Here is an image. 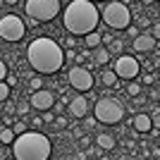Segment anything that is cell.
Returning a JSON list of instances; mask_svg holds the SVG:
<instances>
[{
    "label": "cell",
    "instance_id": "f6af8a7d",
    "mask_svg": "<svg viewBox=\"0 0 160 160\" xmlns=\"http://www.w3.org/2000/svg\"><path fill=\"white\" fill-rule=\"evenodd\" d=\"M158 139H160V129H158Z\"/></svg>",
    "mask_w": 160,
    "mask_h": 160
},
{
    "label": "cell",
    "instance_id": "603a6c76",
    "mask_svg": "<svg viewBox=\"0 0 160 160\" xmlns=\"http://www.w3.org/2000/svg\"><path fill=\"white\" fill-rule=\"evenodd\" d=\"M10 84H7V81H0V100H2V103H5L7 98H10Z\"/></svg>",
    "mask_w": 160,
    "mask_h": 160
},
{
    "label": "cell",
    "instance_id": "60d3db41",
    "mask_svg": "<svg viewBox=\"0 0 160 160\" xmlns=\"http://www.w3.org/2000/svg\"><path fill=\"white\" fill-rule=\"evenodd\" d=\"M151 155H153V158H160V146H153V148H151Z\"/></svg>",
    "mask_w": 160,
    "mask_h": 160
},
{
    "label": "cell",
    "instance_id": "7402d4cb",
    "mask_svg": "<svg viewBox=\"0 0 160 160\" xmlns=\"http://www.w3.org/2000/svg\"><path fill=\"white\" fill-rule=\"evenodd\" d=\"M122 50H124V43H122L120 38H115L112 43H110V53L112 55H122Z\"/></svg>",
    "mask_w": 160,
    "mask_h": 160
},
{
    "label": "cell",
    "instance_id": "9a60e30c",
    "mask_svg": "<svg viewBox=\"0 0 160 160\" xmlns=\"http://www.w3.org/2000/svg\"><path fill=\"white\" fill-rule=\"evenodd\" d=\"M96 146H100L103 151H115V146H117V139H115L112 134H108V132H98L96 134Z\"/></svg>",
    "mask_w": 160,
    "mask_h": 160
},
{
    "label": "cell",
    "instance_id": "8d00e7d4",
    "mask_svg": "<svg viewBox=\"0 0 160 160\" xmlns=\"http://www.w3.org/2000/svg\"><path fill=\"white\" fill-rule=\"evenodd\" d=\"M127 33H129V36H134V38H136V36H139V29H136V27H132V24H129V27H127Z\"/></svg>",
    "mask_w": 160,
    "mask_h": 160
},
{
    "label": "cell",
    "instance_id": "d6a6232c",
    "mask_svg": "<svg viewBox=\"0 0 160 160\" xmlns=\"http://www.w3.org/2000/svg\"><path fill=\"white\" fill-rule=\"evenodd\" d=\"M2 112L14 115V112H17V105H14V103H7V100H5V103H2Z\"/></svg>",
    "mask_w": 160,
    "mask_h": 160
},
{
    "label": "cell",
    "instance_id": "d4e9b609",
    "mask_svg": "<svg viewBox=\"0 0 160 160\" xmlns=\"http://www.w3.org/2000/svg\"><path fill=\"white\" fill-rule=\"evenodd\" d=\"M12 129H14L17 134H24V132L29 129V124H27V120H17V122H12Z\"/></svg>",
    "mask_w": 160,
    "mask_h": 160
},
{
    "label": "cell",
    "instance_id": "e0dca14e",
    "mask_svg": "<svg viewBox=\"0 0 160 160\" xmlns=\"http://www.w3.org/2000/svg\"><path fill=\"white\" fill-rule=\"evenodd\" d=\"M14 139H17V132H14L10 124H2V129H0V141H2V146H12Z\"/></svg>",
    "mask_w": 160,
    "mask_h": 160
},
{
    "label": "cell",
    "instance_id": "74e56055",
    "mask_svg": "<svg viewBox=\"0 0 160 160\" xmlns=\"http://www.w3.org/2000/svg\"><path fill=\"white\" fill-rule=\"evenodd\" d=\"M134 103H136V105H143V103H146V96H143V93L134 96Z\"/></svg>",
    "mask_w": 160,
    "mask_h": 160
},
{
    "label": "cell",
    "instance_id": "f35d334b",
    "mask_svg": "<svg viewBox=\"0 0 160 160\" xmlns=\"http://www.w3.org/2000/svg\"><path fill=\"white\" fill-rule=\"evenodd\" d=\"M153 127H155V129H160V112H155V115H153Z\"/></svg>",
    "mask_w": 160,
    "mask_h": 160
},
{
    "label": "cell",
    "instance_id": "ba28073f",
    "mask_svg": "<svg viewBox=\"0 0 160 160\" xmlns=\"http://www.w3.org/2000/svg\"><path fill=\"white\" fill-rule=\"evenodd\" d=\"M67 81H69V86L74 91H86L88 93L96 84V77L91 74V69L86 65H74L67 69Z\"/></svg>",
    "mask_w": 160,
    "mask_h": 160
},
{
    "label": "cell",
    "instance_id": "d590c367",
    "mask_svg": "<svg viewBox=\"0 0 160 160\" xmlns=\"http://www.w3.org/2000/svg\"><path fill=\"white\" fill-rule=\"evenodd\" d=\"M5 81H7V84H10V86L14 88V86H17V81H19V79H17V74H10V77H7Z\"/></svg>",
    "mask_w": 160,
    "mask_h": 160
},
{
    "label": "cell",
    "instance_id": "7a4b0ae2",
    "mask_svg": "<svg viewBox=\"0 0 160 160\" xmlns=\"http://www.w3.org/2000/svg\"><path fill=\"white\" fill-rule=\"evenodd\" d=\"M100 19H103L100 10L96 7L93 0H72L62 10V24L74 36H86V33L96 31Z\"/></svg>",
    "mask_w": 160,
    "mask_h": 160
},
{
    "label": "cell",
    "instance_id": "4316f807",
    "mask_svg": "<svg viewBox=\"0 0 160 160\" xmlns=\"http://www.w3.org/2000/svg\"><path fill=\"white\" fill-rule=\"evenodd\" d=\"M43 120H46V124H55L58 115L53 112V108H50V110H43Z\"/></svg>",
    "mask_w": 160,
    "mask_h": 160
},
{
    "label": "cell",
    "instance_id": "f546056e",
    "mask_svg": "<svg viewBox=\"0 0 160 160\" xmlns=\"http://www.w3.org/2000/svg\"><path fill=\"white\" fill-rule=\"evenodd\" d=\"M29 124H31L33 129H41L43 124H46V120H43V115H41V117H31V120H29Z\"/></svg>",
    "mask_w": 160,
    "mask_h": 160
},
{
    "label": "cell",
    "instance_id": "484cf974",
    "mask_svg": "<svg viewBox=\"0 0 160 160\" xmlns=\"http://www.w3.org/2000/svg\"><path fill=\"white\" fill-rule=\"evenodd\" d=\"M141 84H143V86H153L155 84V74H151V72L141 74Z\"/></svg>",
    "mask_w": 160,
    "mask_h": 160
},
{
    "label": "cell",
    "instance_id": "44dd1931",
    "mask_svg": "<svg viewBox=\"0 0 160 160\" xmlns=\"http://www.w3.org/2000/svg\"><path fill=\"white\" fill-rule=\"evenodd\" d=\"M91 55V48L84 46V50H77V62L74 65H86V58Z\"/></svg>",
    "mask_w": 160,
    "mask_h": 160
},
{
    "label": "cell",
    "instance_id": "cb8c5ba5",
    "mask_svg": "<svg viewBox=\"0 0 160 160\" xmlns=\"http://www.w3.org/2000/svg\"><path fill=\"white\" fill-rule=\"evenodd\" d=\"M31 100H24V103H19V105H17V115H29L31 112Z\"/></svg>",
    "mask_w": 160,
    "mask_h": 160
},
{
    "label": "cell",
    "instance_id": "5bb4252c",
    "mask_svg": "<svg viewBox=\"0 0 160 160\" xmlns=\"http://www.w3.org/2000/svg\"><path fill=\"white\" fill-rule=\"evenodd\" d=\"M91 58H93V65L96 67H105L108 62H110V58H112V53H110V48L98 46V48L91 50Z\"/></svg>",
    "mask_w": 160,
    "mask_h": 160
},
{
    "label": "cell",
    "instance_id": "3957f363",
    "mask_svg": "<svg viewBox=\"0 0 160 160\" xmlns=\"http://www.w3.org/2000/svg\"><path fill=\"white\" fill-rule=\"evenodd\" d=\"M12 155L17 160H48L53 155V143L41 132H24L17 134L12 143Z\"/></svg>",
    "mask_w": 160,
    "mask_h": 160
},
{
    "label": "cell",
    "instance_id": "7bdbcfd3",
    "mask_svg": "<svg viewBox=\"0 0 160 160\" xmlns=\"http://www.w3.org/2000/svg\"><path fill=\"white\" fill-rule=\"evenodd\" d=\"M7 5H17V0H5Z\"/></svg>",
    "mask_w": 160,
    "mask_h": 160
},
{
    "label": "cell",
    "instance_id": "9c48e42d",
    "mask_svg": "<svg viewBox=\"0 0 160 160\" xmlns=\"http://www.w3.org/2000/svg\"><path fill=\"white\" fill-rule=\"evenodd\" d=\"M112 69L117 72V77L124 79V81H132V79H136L141 74V65H139V60H136L134 55H120V58L115 60Z\"/></svg>",
    "mask_w": 160,
    "mask_h": 160
},
{
    "label": "cell",
    "instance_id": "4dcf8cb0",
    "mask_svg": "<svg viewBox=\"0 0 160 160\" xmlns=\"http://www.w3.org/2000/svg\"><path fill=\"white\" fill-rule=\"evenodd\" d=\"M67 124H69V122H67L65 115H58V120H55V127H58V129H67Z\"/></svg>",
    "mask_w": 160,
    "mask_h": 160
},
{
    "label": "cell",
    "instance_id": "b9f144b4",
    "mask_svg": "<svg viewBox=\"0 0 160 160\" xmlns=\"http://www.w3.org/2000/svg\"><path fill=\"white\" fill-rule=\"evenodd\" d=\"M153 2H160V0H143V5H153Z\"/></svg>",
    "mask_w": 160,
    "mask_h": 160
},
{
    "label": "cell",
    "instance_id": "277c9868",
    "mask_svg": "<svg viewBox=\"0 0 160 160\" xmlns=\"http://www.w3.org/2000/svg\"><path fill=\"white\" fill-rule=\"evenodd\" d=\"M93 115L98 117L100 124H120L122 120H124V105H122L117 98H110V96H105V98H98L93 103Z\"/></svg>",
    "mask_w": 160,
    "mask_h": 160
},
{
    "label": "cell",
    "instance_id": "ee69618b",
    "mask_svg": "<svg viewBox=\"0 0 160 160\" xmlns=\"http://www.w3.org/2000/svg\"><path fill=\"white\" fill-rule=\"evenodd\" d=\"M158 103H160V91H158Z\"/></svg>",
    "mask_w": 160,
    "mask_h": 160
},
{
    "label": "cell",
    "instance_id": "52a82bcc",
    "mask_svg": "<svg viewBox=\"0 0 160 160\" xmlns=\"http://www.w3.org/2000/svg\"><path fill=\"white\" fill-rule=\"evenodd\" d=\"M24 33H27V22L22 17H17L12 12L2 14V19H0V36H2V41L17 43V41L24 38Z\"/></svg>",
    "mask_w": 160,
    "mask_h": 160
},
{
    "label": "cell",
    "instance_id": "5b68a950",
    "mask_svg": "<svg viewBox=\"0 0 160 160\" xmlns=\"http://www.w3.org/2000/svg\"><path fill=\"white\" fill-rule=\"evenodd\" d=\"M100 17L110 29H117V31H127V27L132 24V10H129L124 2L120 0H112L108 2L103 10H100Z\"/></svg>",
    "mask_w": 160,
    "mask_h": 160
},
{
    "label": "cell",
    "instance_id": "2e32d148",
    "mask_svg": "<svg viewBox=\"0 0 160 160\" xmlns=\"http://www.w3.org/2000/svg\"><path fill=\"white\" fill-rule=\"evenodd\" d=\"M100 84H103V86H117V81H120V77H117V72H115V69H108V65L103 67V69H100Z\"/></svg>",
    "mask_w": 160,
    "mask_h": 160
},
{
    "label": "cell",
    "instance_id": "6da1fadb",
    "mask_svg": "<svg viewBox=\"0 0 160 160\" xmlns=\"http://www.w3.org/2000/svg\"><path fill=\"white\" fill-rule=\"evenodd\" d=\"M29 67L38 74H55L65 67V48L50 36H36L27 48Z\"/></svg>",
    "mask_w": 160,
    "mask_h": 160
},
{
    "label": "cell",
    "instance_id": "83f0119b",
    "mask_svg": "<svg viewBox=\"0 0 160 160\" xmlns=\"http://www.w3.org/2000/svg\"><path fill=\"white\" fill-rule=\"evenodd\" d=\"M65 62H69V65L77 62V50H74V48H67L65 50Z\"/></svg>",
    "mask_w": 160,
    "mask_h": 160
},
{
    "label": "cell",
    "instance_id": "7dc6e473",
    "mask_svg": "<svg viewBox=\"0 0 160 160\" xmlns=\"http://www.w3.org/2000/svg\"><path fill=\"white\" fill-rule=\"evenodd\" d=\"M158 72H160V69H158Z\"/></svg>",
    "mask_w": 160,
    "mask_h": 160
},
{
    "label": "cell",
    "instance_id": "1f68e13d",
    "mask_svg": "<svg viewBox=\"0 0 160 160\" xmlns=\"http://www.w3.org/2000/svg\"><path fill=\"white\" fill-rule=\"evenodd\" d=\"M7 77H10V72H7V62L2 60V62H0V81H5Z\"/></svg>",
    "mask_w": 160,
    "mask_h": 160
},
{
    "label": "cell",
    "instance_id": "e575fe53",
    "mask_svg": "<svg viewBox=\"0 0 160 160\" xmlns=\"http://www.w3.org/2000/svg\"><path fill=\"white\" fill-rule=\"evenodd\" d=\"M151 33H153L155 38L160 41V22H155V24H151Z\"/></svg>",
    "mask_w": 160,
    "mask_h": 160
},
{
    "label": "cell",
    "instance_id": "ffe728a7",
    "mask_svg": "<svg viewBox=\"0 0 160 160\" xmlns=\"http://www.w3.org/2000/svg\"><path fill=\"white\" fill-rule=\"evenodd\" d=\"M141 86H143V84H141V81H129V84H127V96H129V98H134V96H139L141 93Z\"/></svg>",
    "mask_w": 160,
    "mask_h": 160
},
{
    "label": "cell",
    "instance_id": "836d02e7",
    "mask_svg": "<svg viewBox=\"0 0 160 160\" xmlns=\"http://www.w3.org/2000/svg\"><path fill=\"white\" fill-rule=\"evenodd\" d=\"M115 41V36L110 31H103V46H110V43H112Z\"/></svg>",
    "mask_w": 160,
    "mask_h": 160
},
{
    "label": "cell",
    "instance_id": "bcb514c9",
    "mask_svg": "<svg viewBox=\"0 0 160 160\" xmlns=\"http://www.w3.org/2000/svg\"><path fill=\"white\" fill-rule=\"evenodd\" d=\"M93 2H100V0H93Z\"/></svg>",
    "mask_w": 160,
    "mask_h": 160
},
{
    "label": "cell",
    "instance_id": "30bf717a",
    "mask_svg": "<svg viewBox=\"0 0 160 160\" xmlns=\"http://www.w3.org/2000/svg\"><path fill=\"white\" fill-rule=\"evenodd\" d=\"M67 112L72 115L74 120H84L86 115L93 112V108L88 105V93L86 96H72L67 103Z\"/></svg>",
    "mask_w": 160,
    "mask_h": 160
},
{
    "label": "cell",
    "instance_id": "d6986e66",
    "mask_svg": "<svg viewBox=\"0 0 160 160\" xmlns=\"http://www.w3.org/2000/svg\"><path fill=\"white\" fill-rule=\"evenodd\" d=\"M38 88H43V74H31L29 77V93H33V91H38Z\"/></svg>",
    "mask_w": 160,
    "mask_h": 160
},
{
    "label": "cell",
    "instance_id": "ac0fdd59",
    "mask_svg": "<svg viewBox=\"0 0 160 160\" xmlns=\"http://www.w3.org/2000/svg\"><path fill=\"white\" fill-rule=\"evenodd\" d=\"M84 46L91 48V50H93V48H98V46H103V33H100V31L86 33V36H84Z\"/></svg>",
    "mask_w": 160,
    "mask_h": 160
},
{
    "label": "cell",
    "instance_id": "8fae6325",
    "mask_svg": "<svg viewBox=\"0 0 160 160\" xmlns=\"http://www.w3.org/2000/svg\"><path fill=\"white\" fill-rule=\"evenodd\" d=\"M31 105H33V110H50V108H55V93L53 91H48L46 86L43 88H38V91H33L31 93Z\"/></svg>",
    "mask_w": 160,
    "mask_h": 160
},
{
    "label": "cell",
    "instance_id": "7c38bea8",
    "mask_svg": "<svg viewBox=\"0 0 160 160\" xmlns=\"http://www.w3.org/2000/svg\"><path fill=\"white\" fill-rule=\"evenodd\" d=\"M132 48H134V53H151V50H155L158 48V38H155L151 31H141L136 38H134V43H132Z\"/></svg>",
    "mask_w": 160,
    "mask_h": 160
},
{
    "label": "cell",
    "instance_id": "8992f818",
    "mask_svg": "<svg viewBox=\"0 0 160 160\" xmlns=\"http://www.w3.org/2000/svg\"><path fill=\"white\" fill-rule=\"evenodd\" d=\"M24 12H27V17H33L41 24V22H53L62 12V5L60 0H27Z\"/></svg>",
    "mask_w": 160,
    "mask_h": 160
},
{
    "label": "cell",
    "instance_id": "f1b7e54d",
    "mask_svg": "<svg viewBox=\"0 0 160 160\" xmlns=\"http://www.w3.org/2000/svg\"><path fill=\"white\" fill-rule=\"evenodd\" d=\"M62 48H77V38H74V33L72 36H65V38H62Z\"/></svg>",
    "mask_w": 160,
    "mask_h": 160
},
{
    "label": "cell",
    "instance_id": "ab89813d",
    "mask_svg": "<svg viewBox=\"0 0 160 160\" xmlns=\"http://www.w3.org/2000/svg\"><path fill=\"white\" fill-rule=\"evenodd\" d=\"M79 146L81 148H88V136H81V139H79Z\"/></svg>",
    "mask_w": 160,
    "mask_h": 160
},
{
    "label": "cell",
    "instance_id": "4fadbf2b",
    "mask_svg": "<svg viewBox=\"0 0 160 160\" xmlns=\"http://www.w3.org/2000/svg\"><path fill=\"white\" fill-rule=\"evenodd\" d=\"M132 127L136 134H148V132H153V115H148V112H136L132 117Z\"/></svg>",
    "mask_w": 160,
    "mask_h": 160
}]
</instances>
